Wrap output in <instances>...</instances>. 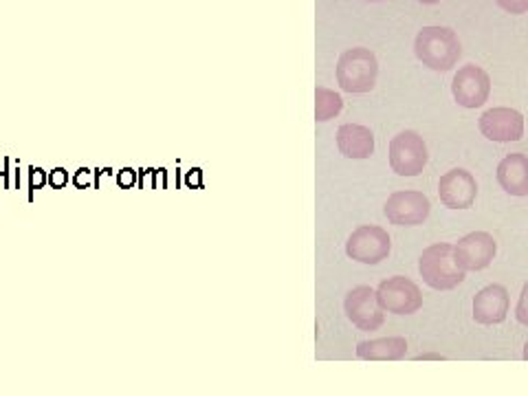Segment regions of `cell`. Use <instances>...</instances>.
Returning a JSON list of instances; mask_svg holds the SVG:
<instances>
[{"label":"cell","mask_w":528,"mask_h":396,"mask_svg":"<svg viewBox=\"0 0 528 396\" xmlns=\"http://www.w3.org/2000/svg\"><path fill=\"white\" fill-rule=\"evenodd\" d=\"M418 273L422 282L436 290H449L456 288L458 284L464 282L466 271L460 266L456 258L453 244L449 242H436L427 246L418 258Z\"/></svg>","instance_id":"6da1fadb"},{"label":"cell","mask_w":528,"mask_h":396,"mask_svg":"<svg viewBox=\"0 0 528 396\" xmlns=\"http://www.w3.org/2000/svg\"><path fill=\"white\" fill-rule=\"evenodd\" d=\"M416 57L431 70H449L460 57V40L447 26H422L414 42Z\"/></svg>","instance_id":"7a4b0ae2"},{"label":"cell","mask_w":528,"mask_h":396,"mask_svg":"<svg viewBox=\"0 0 528 396\" xmlns=\"http://www.w3.org/2000/svg\"><path fill=\"white\" fill-rule=\"evenodd\" d=\"M378 77V62L370 48L346 51L337 64V82L346 92H370Z\"/></svg>","instance_id":"3957f363"},{"label":"cell","mask_w":528,"mask_h":396,"mask_svg":"<svg viewBox=\"0 0 528 396\" xmlns=\"http://www.w3.org/2000/svg\"><path fill=\"white\" fill-rule=\"evenodd\" d=\"M374 293H376L378 306L392 315H414L422 306V293L418 284L405 275L383 280Z\"/></svg>","instance_id":"277c9868"},{"label":"cell","mask_w":528,"mask_h":396,"mask_svg":"<svg viewBox=\"0 0 528 396\" xmlns=\"http://www.w3.org/2000/svg\"><path fill=\"white\" fill-rule=\"evenodd\" d=\"M427 145L414 130H403L390 141V167L398 176H418L427 165Z\"/></svg>","instance_id":"5b68a950"},{"label":"cell","mask_w":528,"mask_h":396,"mask_svg":"<svg viewBox=\"0 0 528 396\" xmlns=\"http://www.w3.org/2000/svg\"><path fill=\"white\" fill-rule=\"evenodd\" d=\"M392 242L383 227L376 224H361L359 229L350 233L346 242L348 258L356 260L361 264H378L390 255Z\"/></svg>","instance_id":"8992f818"},{"label":"cell","mask_w":528,"mask_h":396,"mask_svg":"<svg viewBox=\"0 0 528 396\" xmlns=\"http://www.w3.org/2000/svg\"><path fill=\"white\" fill-rule=\"evenodd\" d=\"M385 218L396 227H416L427 220L431 211L429 198L416 189H400L387 196Z\"/></svg>","instance_id":"52a82bcc"},{"label":"cell","mask_w":528,"mask_h":396,"mask_svg":"<svg viewBox=\"0 0 528 396\" xmlns=\"http://www.w3.org/2000/svg\"><path fill=\"white\" fill-rule=\"evenodd\" d=\"M453 99L462 108H480L491 95V77L484 68L475 64H466L458 68L451 82Z\"/></svg>","instance_id":"ba28073f"},{"label":"cell","mask_w":528,"mask_h":396,"mask_svg":"<svg viewBox=\"0 0 528 396\" xmlns=\"http://www.w3.org/2000/svg\"><path fill=\"white\" fill-rule=\"evenodd\" d=\"M346 315L359 330H378L385 321V310L378 306L376 293L370 286H356L346 295Z\"/></svg>","instance_id":"9c48e42d"},{"label":"cell","mask_w":528,"mask_h":396,"mask_svg":"<svg viewBox=\"0 0 528 396\" xmlns=\"http://www.w3.org/2000/svg\"><path fill=\"white\" fill-rule=\"evenodd\" d=\"M438 196L440 202L449 209H469L478 196V183L473 174L462 167L449 170L438 180Z\"/></svg>","instance_id":"30bf717a"},{"label":"cell","mask_w":528,"mask_h":396,"mask_svg":"<svg viewBox=\"0 0 528 396\" xmlns=\"http://www.w3.org/2000/svg\"><path fill=\"white\" fill-rule=\"evenodd\" d=\"M480 132L497 143L519 141L524 136V114L515 108L495 106L480 117Z\"/></svg>","instance_id":"8fae6325"},{"label":"cell","mask_w":528,"mask_h":396,"mask_svg":"<svg viewBox=\"0 0 528 396\" xmlns=\"http://www.w3.org/2000/svg\"><path fill=\"white\" fill-rule=\"evenodd\" d=\"M456 258L464 271H482L495 258V238L486 231H471L453 244Z\"/></svg>","instance_id":"7c38bea8"},{"label":"cell","mask_w":528,"mask_h":396,"mask_svg":"<svg viewBox=\"0 0 528 396\" xmlns=\"http://www.w3.org/2000/svg\"><path fill=\"white\" fill-rule=\"evenodd\" d=\"M508 315V290L502 284H488L473 297V319L482 326L502 324Z\"/></svg>","instance_id":"4fadbf2b"},{"label":"cell","mask_w":528,"mask_h":396,"mask_svg":"<svg viewBox=\"0 0 528 396\" xmlns=\"http://www.w3.org/2000/svg\"><path fill=\"white\" fill-rule=\"evenodd\" d=\"M497 183L510 196H528V156L510 152L497 165Z\"/></svg>","instance_id":"5bb4252c"},{"label":"cell","mask_w":528,"mask_h":396,"mask_svg":"<svg viewBox=\"0 0 528 396\" xmlns=\"http://www.w3.org/2000/svg\"><path fill=\"white\" fill-rule=\"evenodd\" d=\"M339 152L348 158H370L374 152V134L359 123H346L337 130Z\"/></svg>","instance_id":"9a60e30c"},{"label":"cell","mask_w":528,"mask_h":396,"mask_svg":"<svg viewBox=\"0 0 528 396\" xmlns=\"http://www.w3.org/2000/svg\"><path fill=\"white\" fill-rule=\"evenodd\" d=\"M407 354L405 337H381L372 341H361L356 346V356L363 361H398Z\"/></svg>","instance_id":"2e32d148"},{"label":"cell","mask_w":528,"mask_h":396,"mask_svg":"<svg viewBox=\"0 0 528 396\" xmlns=\"http://www.w3.org/2000/svg\"><path fill=\"white\" fill-rule=\"evenodd\" d=\"M315 99H317V104H315L317 121H328V119H332L334 114L341 112V108H343L341 97H339L334 90H330V88L319 86L317 88V92H315Z\"/></svg>","instance_id":"e0dca14e"},{"label":"cell","mask_w":528,"mask_h":396,"mask_svg":"<svg viewBox=\"0 0 528 396\" xmlns=\"http://www.w3.org/2000/svg\"><path fill=\"white\" fill-rule=\"evenodd\" d=\"M515 317L522 326L528 328V282L522 286V293H519V299H517V306H515Z\"/></svg>","instance_id":"ac0fdd59"},{"label":"cell","mask_w":528,"mask_h":396,"mask_svg":"<svg viewBox=\"0 0 528 396\" xmlns=\"http://www.w3.org/2000/svg\"><path fill=\"white\" fill-rule=\"evenodd\" d=\"M497 4H500L504 11L515 13V16L528 11V0H497Z\"/></svg>","instance_id":"d6986e66"},{"label":"cell","mask_w":528,"mask_h":396,"mask_svg":"<svg viewBox=\"0 0 528 396\" xmlns=\"http://www.w3.org/2000/svg\"><path fill=\"white\" fill-rule=\"evenodd\" d=\"M522 356L528 361V341H526V346H524V354H522Z\"/></svg>","instance_id":"ffe728a7"},{"label":"cell","mask_w":528,"mask_h":396,"mask_svg":"<svg viewBox=\"0 0 528 396\" xmlns=\"http://www.w3.org/2000/svg\"><path fill=\"white\" fill-rule=\"evenodd\" d=\"M420 2H425V4H434V2H438V0H420Z\"/></svg>","instance_id":"44dd1931"}]
</instances>
